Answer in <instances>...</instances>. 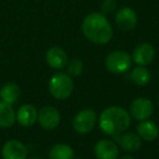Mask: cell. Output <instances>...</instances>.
<instances>
[{
    "label": "cell",
    "instance_id": "1",
    "mask_svg": "<svg viewBox=\"0 0 159 159\" xmlns=\"http://www.w3.org/2000/svg\"><path fill=\"white\" fill-rule=\"evenodd\" d=\"M82 32L89 42L98 45L107 44L113 35L110 22L102 12H92L85 16L82 23Z\"/></svg>",
    "mask_w": 159,
    "mask_h": 159
},
{
    "label": "cell",
    "instance_id": "2",
    "mask_svg": "<svg viewBox=\"0 0 159 159\" xmlns=\"http://www.w3.org/2000/svg\"><path fill=\"white\" fill-rule=\"evenodd\" d=\"M131 116L124 108L112 106L106 108L99 117V128L109 136H117L129 129Z\"/></svg>",
    "mask_w": 159,
    "mask_h": 159
},
{
    "label": "cell",
    "instance_id": "3",
    "mask_svg": "<svg viewBox=\"0 0 159 159\" xmlns=\"http://www.w3.org/2000/svg\"><path fill=\"white\" fill-rule=\"evenodd\" d=\"M48 89L50 94L56 99H66L72 95L73 89H74L72 76L63 72L56 73L55 75L51 76L49 81Z\"/></svg>",
    "mask_w": 159,
    "mask_h": 159
},
{
    "label": "cell",
    "instance_id": "4",
    "mask_svg": "<svg viewBox=\"0 0 159 159\" xmlns=\"http://www.w3.org/2000/svg\"><path fill=\"white\" fill-rule=\"evenodd\" d=\"M106 69L112 74H122L129 71L132 66V57L123 50L110 52L105 60Z\"/></svg>",
    "mask_w": 159,
    "mask_h": 159
},
{
    "label": "cell",
    "instance_id": "5",
    "mask_svg": "<svg viewBox=\"0 0 159 159\" xmlns=\"http://www.w3.org/2000/svg\"><path fill=\"white\" fill-rule=\"evenodd\" d=\"M97 123V113L91 108L79 111L73 118L72 125L75 132L79 134H87L94 130Z\"/></svg>",
    "mask_w": 159,
    "mask_h": 159
},
{
    "label": "cell",
    "instance_id": "6",
    "mask_svg": "<svg viewBox=\"0 0 159 159\" xmlns=\"http://www.w3.org/2000/svg\"><path fill=\"white\" fill-rule=\"evenodd\" d=\"M154 112V105L152 100L146 97H139L132 102L130 106L131 118L137 121H144L152 117Z\"/></svg>",
    "mask_w": 159,
    "mask_h": 159
},
{
    "label": "cell",
    "instance_id": "7",
    "mask_svg": "<svg viewBox=\"0 0 159 159\" xmlns=\"http://www.w3.org/2000/svg\"><path fill=\"white\" fill-rule=\"evenodd\" d=\"M60 112L53 106L47 105L39 109L37 115V121L45 130H53L60 124Z\"/></svg>",
    "mask_w": 159,
    "mask_h": 159
},
{
    "label": "cell",
    "instance_id": "8",
    "mask_svg": "<svg viewBox=\"0 0 159 159\" xmlns=\"http://www.w3.org/2000/svg\"><path fill=\"white\" fill-rule=\"evenodd\" d=\"M116 24L121 31L130 32L135 29L137 24V14L132 8H120L116 13Z\"/></svg>",
    "mask_w": 159,
    "mask_h": 159
},
{
    "label": "cell",
    "instance_id": "9",
    "mask_svg": "<svg viewBox=\"0 0 159 159\" xmlns=\"http://www.w3.org/2000/svg\"><path fill=\"white\" fill-rule=\"evenodd\" d=\"M3 159H27V147L19 139H9L1 149Z\"/></svg>",
    "mask_w": 159,
    "mask_h": 159
},
{
    "label": "cell",
    "instance_id": "10",
    "mask_svg": "<svg viewBox=\"0 0 159 159\" xmlns=\"http://www.w3.org/2000/svg\"><path fill=\"white\" fill-rule=\"evenodd\" d=\"M95 157L97 159H118L119 148L113 141L110 139H100L94 147Z\"/></svg>",
    "mask_w": 159,
    "mask_h": 159
},
{
    "label": "cell",
    "instance_id": "11",
    "mask_svg": "<svg viewBox=\"0 0 159 159\" xmlns=\"http://www.w3.org/2000/svg\"><path fill=\"white\" fill-rule=\"evenodd\" d=\"M155 49L149 43H141L134 48L132 53V60L137 66H146L154 60Z\"/></svg>",
    "mask_w": 159,
    "mask_h": 159
},
{
    "label": "cell",
    "instance_id": "12",
    "mask_svg": "<svg viewBox=\"0 0 159 159\" xmlns=\"http://www.w3.org/2000/svg\"><path fill=\"white\" fill-rule=\"evenodd\" d=\"M46 61L50 68L55 70H61L68 64V55L61 47L53 46L47 50Z\"/></svg>",
    "mask_w": 159,
    "mask_h": 159
},
{
    "label": "cell",
    "instance_id": "13",
    "mask_svg": "<svg viewBox=\"0 0 159 159\" xmlns=\"http://www.w3.org/2000/svg\"><path fill=\"white\" fill-rule=\"evenodd\" d=\"M117 143L121 146V148L125 152H134L141 148L142 146V139L137 134L132 132L122 133L120 135L115 136Z\"/></svg>",
    "mask_w": 159,
    "mask_h": 159
},
{
    "label": "cell",
    "instance_id": "14",
    "mask_svg": "<svg viewBox=\"0 0 159 159\" xmlns=\"http://www.w3.org/2000/svg\"><path fill=\"white\" fill-rule=\"evenodd\" d=\"M37 115L38 111L33 105H23L16 111V121L22 126L29 128L35 124L37 121Z\"/></svg>",
    "mask_w": 159,
    "mask_h": 159
},
{
    "label": "cell",
    "instance_id": "15",
    "mask_svg": "<svg viewBox=\"0 0 159 159\" xmlns=\"http://www.w3.org/2000/svg\"><path fill=\"white\" fill-rule=\"evenodd\" d=\"M137 135L146 142H152L159 136V128L152 120L141 121L136 126Z\"/></svg>",
    "mask_w": 159,
    "mask_h": 159
},
{
    "label": "cell",
    "instance_id": "16",
    "mask_svg": "<svg viewBox=\"0 0 159 159\" xmlns=\"http://www.w3.org/2000/svg\"><path fill=\"white\" fill-rule=\"evenodd\" d=\"M16 121V113L12 108V105L0 102V128H11Z\"/></svg>",
    "mask_w": 159,
    "mask_h": 159
},
{
    "label": "cell",
    "instance_id": "17",
    "mask_svg": "<svg viewBox=\"0 0 159 159\" xmlns=\"http://www.w3.org/2000/svg\"><path fill=\"white\" fill-rule=\"evenodd\" d=\"M21 95V89L16 83H7L0 89V98L9 105H13L18 102Z\"/></svg>",
    "mask_w": 159,
    "mask_h": 159
},
{
    "label": "cell",
    "instance_id": "18",
    "mask_svg": "<svg viewBox=\"0 0 159 159\" xmlns=\"http://www.w3.org/2000/svg\"><path fill=\"white\" fill-rule=\"evenodd\" d=\"M49 159H74V150L66 144H55L49 150Z\"/></svg>",
    "mask_w": 159,
    "mask_h": 159
},
{
    "label": "cell",
    "instance_id": "19",
    "mask_svg": "<svg viewBox=\"0 0 159 159\" xmlns=\"http://www.w3.org/2000/svg\"><path fill=\"white\" fill-rule=\"evenodd\" d=\"M131 80L135 83L136 85L139 86H144V85H147L150 82V79H152V73L148 70L146 66H135L132 70V72L130 73Z\"/></svg>",
    "mask_w": 159,
    "mask_h": 159
},
{
    "label": "cell",
    "instance_id": "20",
    "mask_svg": "<svg viewBox=\"0 0 159 159\" xmlns=\"http://www.w3.org/2000/svg\"><path fill=\"white\" fill-rule=\"evenodd\" d=\"M68 74L70 76H79L83 71V62L80 59H72L68 61Z\"/></svg>",
    "mask_w": 159,
    "mask_h": 159
},
{
    "label": "cell",
    "instance_id": "21",
    "mask_svg": "<svg viewBox=\"0 0 159 159\" xmlns=\"http://www.w3.org/2000/svg\"><path fill=\"white\" fill-rule=\"evenodd\" d=\"M116 8H117V0H104L100 5L102 13L105 14V16L113 12Z\"/></svg>",
    "mask_w": 159,
    "mask_h": 159
},
{
    "label": "cell",
    "instance_id": "22",
    "mask_svg": "<svg viewBox=\"0 0 159 159\" xmlns=\"http://www.w3.org/2000/svg\"><path fill=\"white\" fill-rule=\"evenodd\" d=\"M120 159H135V158H133V157L130 156V155H125V156H122Z\"/></svg>",
    "mask_w": 159,
    "mask_h": 159
},
{
    "label": "cell",
    "instance_id": "23",
    "mask_svg": "<svg viewBox=\"0 0 159 159\" xmlns=\"http://www.w3.org/2000/svg\"><path fill=\"white\" fill-rule=\"evenodd\" d=\"M29 159H40V158H39V157H35V156H34V157H30Z\"/></svg>",
    "mask_w": 159,
    "mask_h": 159
},
{
    "label": "cell",
    "instance_id": "24",
    "mask_svg": "<svg viewBox=\"0 0 159 159\" xmlns=\"http://www.w3.org/2000/svg\"><path fill=\"white\" fill-rule=\"evenodd\" d=\"M158 105H159V98H158Z\"/></svg>",
    "mask_w": 159,
    "mask_h": 159
}]
</instances>
